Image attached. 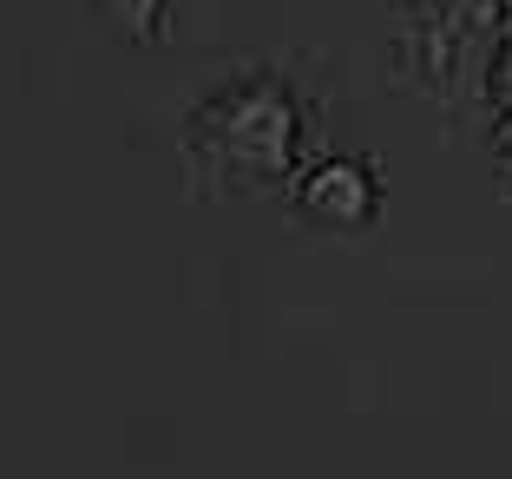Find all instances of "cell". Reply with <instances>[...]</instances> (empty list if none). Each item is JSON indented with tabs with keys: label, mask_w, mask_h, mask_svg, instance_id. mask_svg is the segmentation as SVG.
<instances>
[{
	"label": "cell",
	"mask_w": 512,
	"mask_h": 479,
	"mask_svg": "<svg viewBox=\"0 0 512 479\" xmlns=\"http://www.w3.org/2000/svg\"><path fill=\"white\" fill-rule=\"evenodd\" d=\"M296 210L322 230H368L381 217V178L362 158H322L296 184Z\"/></svg>",
	"instance_id": "obj_2"
},
{
	"label": "cell",
	"mask_w": 512,
	"mask_h": 479,
	"mask_svg": "<svg viewBox=\"0 0 512 479\" xmlns=\"http://www.w3.org/2000/svg\"><path fill=\"white\" fill-rule=\"evenodd\" d=\"M493 151L512 165V105H499V119H493Z\"/></svg>",
	"instance_id": "obj_5"
},
{
	"label": "cell",
	"mask_w": 512,
	"mask_h": 479,
	"mask_svg": "<svg viewBox=\"0 0 512 479\" xmlns=\"http://www.w3.org/2000/svg\"><path fill=\"white\" fill-rule=\"evenodd\" d=\"M493 7H499V14H506V20H512V0H493Z\"/></svg>",
	"instance_id": "obj_6"
},
{
	"label": "cell",
	"mask_w": 512,
	"mask_h": 479,
	"mask_svg": "<svg viewBox=\"0 0 512 479\" xmlns=\"http://www.w3.org/2000/svg\"><path fill=\"white\" fill-rule=\"evenodd\" d=\"M296 99L276 79H250V86L224 92L204 105V151L230 171L237 184H276L296 165Z\"/></svg>",
	"instance_id": "obj_1"
},
{
	"label": "cell",
	"mask_w": 512,
	"mask_h": 479,
	"mask_svg": "<svg viewBox=\"0 0 512 479\" xmlns=\"http://www.w3.org/2000/svg\"><path fill=\"white\" fill-rule=\"evenodd\" d=\"M486 86H493V99H499V105H512V40L499 46V60H493V79H486Z\"/></svg>",
	"instance_id": "obj_4"
},
{
	"label": "cell",
	"mask_w": 512,
	"mask_h": 479,
	"mask_svg": "<svg viewBox=\"0 0 512 479\" xmlns=\"http://www.w3.org/2000/svg\"><path fill=\"white\" fill-rule=\"evenodd\" d=\"M99 7V20H106L112 33H125V40H151V33L165 27V0H92Z\"/></svg>",
	"instance_id": "obj_3"
}]
</instances>
